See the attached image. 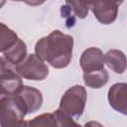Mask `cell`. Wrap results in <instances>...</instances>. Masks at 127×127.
<instances>
[{
  "label": "cell",
  "mask_w": 127,
  "mask_h": 127,
  "mask_svg": "<svg viewBox=\"0 0 127 127\" xmlns=\"http://www.w3.org/2000/svg\"><path fill=\"white\" fill-rule=\"evenodd\" d=\"M18 95L24 101L28 114L34 113L41 108L43 103V95L39 89L29 85H23Z\"/></svg>",
  "instance_id": "obj_9"
},
{
  "label": "cell",
  "mask_w": 127,
  "mask_h": 127,
  "mask_svg": "<svg viewBox=\"0 0 127 127\" xmlns=\"http://www.w3.org/2000/svg\"><path fill=\"white\" fill-rule=\"evenodd\" d=\"M79 64L83 72L102 69L104 68V55L98 48H88L82 53Z\"/></svg>",
  "instance_id": "obj_6"
},
{
  "label": "cell",
  "mask_w": 127,
  "mask_h": 127,
  "mask_svg": "<svg viewBox=\"0 0 127 127\" xmlns=\"http://www.w3.org/2000/svg\"><path fill=\"white\" fill-rule=\"evenodd\" d=\"M108 101L110 106L122 113L127 114V84L125 82H118L113 84L108 90Z\"/></svg>",
  "instance_id": "obj_7"
},
{
  "label": "cell",
  "mask_w": 127,
  "mask_h": 127,
  "mask_svg": "<svg viewBox=\"0 0 127 127\" xmlns=\"http://www.w3.org/2000/svg\"><path fill=\"white\" fill-rule=\"evenodd\" d=\"M109 79L106 69H98L89 72H83V81L86 86L91 88H100L104 86Z\"/></svg>",
  "instance_id": "obj_12"
},
{
  "label": "cell",
  "mask_w": 127,
  "mask_h": 127,
  "mask_svg": "<svg viewBox=\"0 0 127 127\" xmlns=\"http://www.w3.org/2000/svg\"><path fill=\"white\" fill-rule=\"evenodd\" d=\"M114 1H115V2H116V3L118 4V5H120V4H121V3L123 2V0H114Z\"/></svg>",
  "instance_id": "obj_21"
},
{
  "label": "cell",
  "mask_w": 127,
  "mask_h": 127,
  "mask_svg": "<svg viewBox=\"0 0 127 127\" xmlns=\"http://www.w3.org/2000/svg\"><path fill=\"white\" fill-rule=\"evenodd\" d=\"M12 1H24V0H12Z\"/></svg>",
  "instance_id": "obj_22"
},
{
  "label": "cell",
  "mask_w": 127,
  "mask_h": 127,
  "mask_svg": "<svg viewBox=\"0 0 127 127\" xmlns=\"http://www.w3.org/2000/svg\"><path fill=\"white\" fill-rule=\"evenodd\" d=\"M86 97V90L82 85H73L62 96L59 109L71 118H78L84 111Z\"/></svg>",
  "instance_id": "obj_3"
},
{
  "label": "cell",
  "mask_w": 127,
  "mask_h": 127,
  "mask_svg": "<svg viewBox=\"0 0 127 127\" xmlns=\"http://www.w3.org/2000/svg\"><path fill=\"white\" fill-rule=\"evenodd\" d=\"M54 115L57 121V126H77V123L73 121V118L64 113L61 109H57L54 112Z\"/></svg>",
  "instance_id": "obj_16"
},
{
  "label": "cell",
  "mask_w": 127,
  "mask_h": 127,
  "mask_svg": "<svg viewBox=\"0 0 127 127\" xmlns=\"http://www.w3.org/2000/svg\"><path fill=\"white\" fill-rule=\"evenodd\" d=\"M118 4L114 0H96L90 9L95 18L104 25L113 23L118 15Z\"/></svg>",
  "instance_id": "obj_5"
},
{
  "label": "cell",
  "mask_w": 127,
  "mask_h": 127,
  "mask_svg": "<svg viewBox=\"0 0 127 127\" xmlns=\"http://www.w3.org/2000/svg\"><path fill=\"white\" fill-rule=\"evenodd\" d=\"M24 2L30 6H39L46 2V0H24Z\"/></svg>",
  "instance_id": "obj_18"
},
{
  "label": "cell",
  "mask_w": 127,
  "mask_h": 127,
  "mask_svg": "<svg viewBox=\"0 0 127 127\" xmlns=\"http://www.w3.org/2000/svg\"><path fill=\"white\" fill-rule=\"evenodd\" d=\"M18 40L17 34L8 28L5 24L0 23V53L6 51Z\"/></svg>",
  "instance_id": "obj_13"
},
{
  "label": "cell",
  "mask_w": 127,
  "mask_h": 127,
  "mask_svg": "<svg viewBox=\"0 0 127 127\" xmlns=\"http://www.w3.org/2000/svg\"><path fill=\"white\" fill-rule=\"evenodd\" d=\"M95 1H96V0H84V2L89 6V8H90V6H91Z\"/></svg>",
  "instance_id": "obj_19"
},
{
  "label": "cell",
  "mask_w": 127,
  "mask_h": 127,
  "mask_svg": "<svg viewBox=\"0 0 127 127\" xmlns=\"http://www.w3.org/2000/svg\"><path fill=\"white\" fill-rule=\"evenodd\" d=\"M104 64L115 73L121 74L126 69V57L119 50H110L104 55Z\"/></svg>",
  "instance_id": "obj_10"
},
{
  "label": "cell",
  "mask_w": 127,
  "mask_h": 127,
  "mask_svg": "<svg viewBox=\"0 0 127 127\" xmlns=\"http://www.w3.org/2000/svg\"><path fill=\"white\" fill-rule=\"evenodd\" d=\"M3 53H4V58L8 62H10L14 65H17L26 58L27 47L24 41L18 38V40Z\"/></svg>",
  "instance_id": "obj_11"
},
{
  "label": "cell",
  "mask_w": 127,
  "mask_h": 127,
  "mask_svg": "<svg viewBox=\"0 0 127 127\" xmlns=\"http://www.w3.org/2000/svg\"><path fill=\"white\" fill-rule=\"evenodd\" d=\"M27 108L22 98L16 95H5L0 98V126H24Z\"/></svg>",
  "instance_id": "obj_2"
},
{
  "label": "cell",
  "mask_w": 127,
  "mask_h": 127,
  "mask_svg": "<svg viewBox=\"0 0 127 127\" xmlns=\"http://www.w3.org/2000/svg\"><path fill=\"white\" fill-rule=\"evenodd\" d=\"M72 48V37L60 30H55L36 43L35 55L55 68H64L71 61Z\"/></svg>",
  "instance_id": "obj_1"
},
{
  "label": "cell",
  "mask_w": 127,
  "mask_h": 127,
  "mask_svg": "<svg viewBox=\"0 0 127 127\" xmlns=\"http://www.w3.org/2000/svg\"><path fill=\"white\" fill-rule=\"evenodd\" d=\"M5 3H6V0H0V9L5 5Z\"/></svg>",
  "instance_id": "obj_20"
},
{
  "label": "cell",
  "mask_w": 127,
  "mask_h": 127,
  "mask_svg": "<svg viewBox=\"0 0 127 127\" xmlns=\"http://www.w3.org/2000/svg\"><path fill=\"white\" fill-rule=\"evenodd\" d=\"M16 72L29 80H44L49 74V67L43 60L30 54L16 65Z\"/></svg>",
  "instance_id": "obj_4"
},
{
  "label": "cell",
  "mask_w": 127,
  "mask_h": 127,
  "mask_svg": "<svg viewBox=\"0 0 127 127\" xmlns=\"http://www.w3.org/2000/svg\"><path fill=\"white\" fill-rule=\"evenodd\" d=\"M65 3L69 10L79 19H84L89 12V6L84 0H65Z\"/></svg>",
  "instance_id": "obj_14"
},
{
  "label": "cell",
  "mask_w": 127,
  "mask_h": 127,
  "mask_svg": "<svg viewBox=\"0 0 127 127\" xmlns=\"http://www.w3.org/2000/svg\"><path fill=\"white\" fill-rule=\"evenodd\" d=\"M0 95H1V93H0Z\"/></svg>",
  "instance_id": "obj_23"
},
{
  "label": "cell",
  "mask_w": 127,
  "mask_h": 127,
  "mask_svg": "<svg viewBox=\"0 0 127 127\" xmlns=\"http://www.w3.org/2000/svg\"><path fill=\"white\" fill-rule=\"evenodd\" d=\"M28 124L32 126H57V121L54 113H44L35 117Z\"/></svg>",
  "instance_id": "obj_15"
},
{
  "label": "cell",
  "mask_w": 127,
  "mask_h": 127,
  "mask_svg": "<svg viewBox=\"0 0 127 127\" xmlns=\"http://www.w3.org/2000/svg\"><path fill=\"white\" fill-rule=\"evenodd\" d=\"M6 70H16V65L8 62L4 57L0 58V73Z\"/></svg>",
  "instance_id": "obj_17"
},
{
  "label": "cell",
  "mask_w": 127,
  "mask_h": 127,
  "mask_svg": "<svg viewBox=\"0 0 127 127\" xmlns=\"http://www.w3.org/2000/svg\"><path fill=\"white\" fill-rule=\"evenodd\" d=\"M22 87L21 76L16 70H6L0 73V93L2 95H16Z\"/></svg>",
  "instance_id": "obj_8"
}]
</instances>
